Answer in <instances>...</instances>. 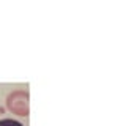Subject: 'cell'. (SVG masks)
I'll return each instance as SVG.
<instances>
[{
  "label": "cell",
  "mask_w": 126,
  "mask_h": 126,
  "mask_svg": "<svg viewBox=\"0 0 126 126\" xmlns=\"http://www.w3.org/2000/svg\"><path fill=\"white\" fill-rule=\"evenodd\" d=\"M29 92L24 90H16V92L10 93L6 98V107L16 115L27 117L29 115Z\"/></svg>",
  "instance_id": "6da1fadb"
},
{
  "label": "cell",
  "mask_w": 126,
  "mask_h": 126,
  "mask_svg": "<svg viewBox=\"0 0 126 126\" xmlns=\"http://www.w3.org/2000/svg\"><path fill=\"white\" fill-rule=\"evenodd\" d=\"M0 126H24V125L19 123L17 120H13V118H3V120H0Z\"/></svg>",
  "instance_id": "7a4b0ae2"
}]
</instances>
